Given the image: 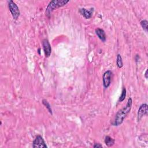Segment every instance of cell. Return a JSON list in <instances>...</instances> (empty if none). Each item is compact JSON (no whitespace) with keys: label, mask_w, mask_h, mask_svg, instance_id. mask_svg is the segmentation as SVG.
I'll use <instances>...</instances> for the list:
<instances>
[{"label":"cell","mask_w":148,"mask_h":148,"mask_svg":"<svg viewBox=\"0 0 148 148\" xmlns=\"http://www.w3.org/2000/svg\"><path fill=\"white\" fill-rule=\"evenodd\" d=\"M69 2V1H60V0H53L51 1L46 9V15L47 17L50 18L51 16V12L56 9L60 7H62L64 5H65L67 3Z\"/></svg>","instance_id":"obj_2"},{"label":"cell","mask_w":148,"mask_h":148,"mask_svg":"<svg viewBox=\"0 0 148 148\" xmlns=\"http://www.w3.org/2000/svg\"><path fill=\"white\" fill-rule=\"evenodd\" d=\"M112 76H113L112 72L110 70L106 71L103 74V76H102L103 85L105 88H106L110 86V84L111 83Z\"/></svg>","instance_id":"obj_4"},{"label":"cell","mask_w":148,"mask_h":148,"mask_svg":"<svg viewBox=\"0 0 148 148\" xmlns=\"http://www.w3.org/2000/svg\"><path fill=\"white\" fill-rule=\"evenodd\" d=\"M8 7L9 10L12 14L13 18L14 20H17L20 16V12L17 5L12 0L8 1Z\"/></svg>","instance_id":"obj_3"},{"label":"cell","mask_w":148,"mask_h":148,"mask_svg":"<svg viewBox=\"0 0 148 148\" xmlns=\"http://www.w3.org/2000/svg\"><path fill=\"white\" fill-rule=\"evenodd\" d=\"M95 32L100 40H101L103 42H105L106 41V34L103 29L97 28L95 29Z\"/></svg>","instance_id":"obj_9"},{"label":"cell","mask_w":148,"mask_h":148,"mask_svg":"<svg viewBox=\"0 0 148 148\" xmlns=\"http://www.w3.org/2000/svg\"><path fill=\"white\" fill-rule=\"evenodd\" d=\"M79 12L84 17H85L87 19H88V18H90L92 16V14L94 12V8H91L88 10L84 8H82V9H79Z\"/></svg>","instance_id":"obj_8"},{"label":"cell","mask_w":148,"mask_h":148,"mask_svg":"<svg viewBox=\"0 0 148 148\" xmlns=\"http://www.w3.org/2000/svg\"><path fill=\"white\" fill-rule=\"evenodd\" d=\"M140 23V25L142 26L143 30L147 32V29H148V22H147V21L146 20H142Z\"/></svg>","instance_id":"obj_13"},{"label":"cell","mask_w":148,"mask_h":148,"mask_svg":"<svg viewBox=\"0 0 148 148\" xmlns=\"http://www.w3.org/2000/svg\"><path fill=\"white\" fill-rule=\"evenodd\" d=\"M42 103L45 106V107L47 108V109L48 110V111L49 112V113L51 114H53V112H52V109H51V106L50 105V103L48 102V101L45 99H43L42 100Z\"/></svg>","instance_id":"obj_12"},{"label":"cell","mask_w":148,"mask_h":148,"mask_svg":"<svg viewBox=\"0 0 148 148\" xmlns=\"http://www.w3.org/2000/svg\"><path fill=\"white\" fill-rule=\"evenodd\" d=\"M145 78L146 79H147V70H146V71H145Z\"/></svg>","instance_id":"obj_16"},{"label":"cell","mask_w":148,"mask_h":148,"mask_svg":"<svg viewBox=\"0 0 148 148\" xmlns=\"http://www.w3.org/2000/svg\"><path fill=\"white\" fill-rule=\"evenodd\" d=\"M147 105L146 103H143L142 104L138 111V121H139L142 117L146 115L147 113Z\"/></svg>","instance_id":"obj_6"},{"label":"cell","mask_w":148,"mask_h":148,"mask_svg":"<svg viewBox=\"0 0 148 148\" xmlns=\"http://www.w3.org/2000/svg\"><path fill=\"white\" fill-rule=\"evenodd\" d=\"M116 65L119 68H121L123 66V62L122 61V58L120 54H118L116 58Z\"/></svg>","instance_id":"obj_11"},{"label":"cell","mask_w":148,"mask_h":148,"mask_svg":"<svg viewBox=\"0 0 148 148\" xmlns=\"http://www.w3.org/2000/svg\"><path fill=\"white\" fill-rule=\"evenodd\" d=\"M105 145L108 147H111L114 144V140L109 136H106L104 140Z\"/></svg>","instance_id":"obj_10"},{"label":"cell","mask_w":148,"mask_h":148,"mask_svg":"<svg viewBox=\"0 0 148 148\" xmlns=\"http://www.w3.org/2000/svg\"><path fill=\"white\" fill-rule=\"evenodd\" d=\"M32 147L34 148L40 147V148H47V146L45 143L43 138L40 135L36 136L35 139L32 142Z\"/></svg>","instance_id":"obj_5"},{"label":"cell","mask_w":148,"mask_h":148,"mask_svg":"<svg viewBox=\"0 0 148 148\" xmlns=\"http://www.w3.org/2000/svg\"><path fill=\"white\" fill-rule=\"evenodd\" d=\"M132 98H129L125 106H124L123 109L119 110L118 112L116 113L114 121L113 123V125L118 126L123 122L124 119L126 117L127 114L131 111V109L132 108Z\"/></svg>","instance_id":"obj_1"},{"label":"cell","mask_w":148,"mask_h":148,"mask_svg":"<svg viewBox=\"0 0 148 148\" xmlns=\"http://www.w3.org/2000/svg\"><path fill=\"white\" fill-rule=\"evenodd\" d=\"M125 97H126V89H125V88L123 87V90H122L121 94V95H120V97H119V101L120 102H122V101H123L125 99Z\"/></svg>","instance_id":"obj_14"},{"label":"cell","mask_w":148,"mask_h":148,"mask_svg":"<svg viewBox=\"0 0 148 148\" xmlns=\"http://www.w3.org/2000/svg\"><path fill=\"white\" fill-rule=\"evenodd\" d=\"M93 147L94 148H98V147H102V145L99 143H96L94 144V145L93 146Z\"/></svg>","instance_id":"obj_15"},{"label":"cell","mask_w":148,"mask_h":148,"mask_svg":"<svg viewBox=\"0 0 148 148\" xmlns=\"http://www.w3.org/2000/svg\"><path fill=\"white\" fill-rule=\"evenodd\" d=\"M42 46L44 50V53L46 57H49L51 55V46L47 39H44L42 40Z\"/></svg>","instance_id":"obj_7"}]
</instances>
